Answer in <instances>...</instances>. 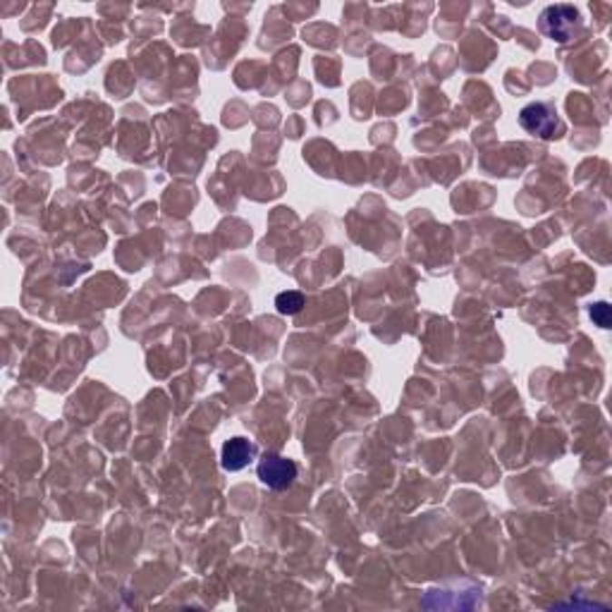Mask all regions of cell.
<instances>
[{
	"instance_id": "obj_1",
	"label": "cell",
	"mask_w": 612,
	"mask_h": 612,
	"mask_svg": "<svg viewBox=\"0 0 612 612\" xmlns=\"http://www.w3.org/2000/svg\"><path fill=\"white\" fill-rule=\"evenodd\" d=\"M541 29L558 44H567L581 29V13L574 5H550L541 13Z\"/></svg>"
},
{
	"instance_id": "obj_2",
	"label": "cell",
	"mask_w": 612,
	"mask_h": 612,
	"mask_svg": "<svg viewBox=\"0 0 612 612\" xmlns=\"http://www.w3.org/2000/svg\"><path fill=\"white\" fill-rule=\"evenodd\" d=\"M519 124L528 134H534L538 139H553L562 132L558 111L548 104H528L527 108H521Z\"/></svg>"
},
{
	"instance_id": "obj_3",
	"label": "cell",
	"mask_w": 612,
	"mask_h": 612,
	"mask_svg": "<svg viewBox=\"0 0 612 612\" xmlns=\"http://www.w3.org/2000/svg\"><path fill=\"white\" fill-rule=\"evenodd\" d=\"M256 474H259L261 483L271 490H285L294 483V479L300 474V467L287 457L266 455L256 467Z\"/></svg>"
},
{
	"instance_id": "obj_4",
	"label": "cell",
	"mask_w": 612,
	"mask_h": 612,
	"mask_svg": "<svg viewBox=\"0 0 612 612\" xmlns=\"http://www.w3.org/2000/svg\"><path fill=\"white\" fill-rule=\"evenodd\" d=\"M256 457V448L247 438H230L221 449V462L225 471H242Z\"/></svg>"
},
{
	"instance_id": "obj_5",
	"label": "cell",
	"mask_w": 612,
	"mask_h": 612,
	"mask_svg": "<svg viewBox=\"0 0 612 612\" xmlns=\"http://www.w3.org/2000/svg\"><path fill=\"white\" fill-rule=\"evenodd\" d=\"M275 306H278V311L282 316H294V313L301 311V306H304V294L294 292V290H287V292H281L275 297Z\"/></svg>"
},
{
	"instance_id": "obj_6",
	"label": "cell",
	"mask_w": 612,
	"mask_h": 612,
	"mask_svg": "<svg viewBox=\"0 0 612 612\" xmlns=\"http://www.w3.org/2000/svg\"><path fill=\"white\" fill-rule=\"evenodd\" d=\"M591 319L598 328H610V306L606 301H596L591 306Z\"/></svg>"
}]
</instances>
